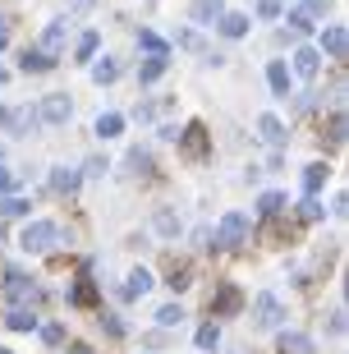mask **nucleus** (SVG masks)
<instances>
[{
	"label": "nucleus",
	"mask_w": 349,
	"mask_h": 354,
	"mask_svg": "<svg viewBox=\"0 0 349 354\" xmlns=\"http://www.w3.org/2000/svg\"><path fill=\"white\" fill-rule=\"evenodd\" d=\"M248 239V216L244 212H225L216 225V249H239Z\"/></svg>",
	"instance_id": "nucleus-1"
},
{
	"label": "nucleus",
	"mask_w": 349,
	"mask_h": 354,
	"mask_svg": "<svg viewBox=\"0 0 349 354\" xmlns=\"http://www.w3.org/2000/svg\"><path fill=\"white\" fill-rule=\"evenodd\" d=\"M5 299H10L14 308H28V304H37V299H41V290L32 286L23 272H10V276H5Z\"/></svg>",
	"instance_id": "nucleus-2"
},
{
	"label": "nucleus",
	"mask_w": 349,
	"mask_h": 354,
	"mask_svg": "<svg viewBox=\"0 0 349 354\" xmlns=\"http://www.w3.org/2000/svg\"><path fill=\"white\" fill-rule=\"evenodd\" d=\"M55 239H60V230H55L51 221H32V225L23 230V235H19V244H23L28 253H46V249L55 244Z\"/></svg>",
	"instance_id": "nucleus-3"
},
{
	"label": "nucleus",
	"mask_w": 349,
	"mask_h": 354,
	"mask_svg": "<svg viewBox=\"0 0 349 354\" xmlns=\"http://www.w3.org/2000/svg\"><path fill=\"white\" fill-rule=\"evenodd\" d=\"M65 41H69V19H51V24H46V32H41V41H37V51L51 55V60H60Z\"/></svg>",
	"instance_id": "nucleus-4"
},
{
	"label": "nucleus",
	"mask_w": 349,
	"mask_h": 354,
	"mask_svg": "<svg viewBox=\"0 0 349 354\" xmlns=\"http://www.w3.org/2000/svg\"><path fill=\"white\" fill-rule=\"evenodd\" d=\"M253 317H258L262 331H276L285 322V308H281V299H276V295H258V299H253Z\"/></svg>",
	"instance_id": "nucleus-5"
},
{
	"label": "nucleus",
	"mask_w": 349,
	"mask_h": 354,
	"mask_svg": "<svg viewBox=\"0 0 349 354\" xmlns=\"http://www.w3.org/2000/svg\"><path fill=\"white\" fill-rule=\"evenodd\" d=\"M69 115H74V102H69L65 92H51V97H41L37 120H46V124H65Z\"/></svg>",
	"instance_id": "nucleus-6"
},
{
	"label": "nucleus",
	"mask_w": 349,
	"mask_h": 354,
	"mask_svg": "<svg viewBox=\"0 0 349 354\" xmlns=\"http://www.w3.org/2000/svg\"><path fill=\"white\" fill-rule=\"evenodd\" d=\"M0 129H10V133H32V129H37V111H32V106H28V111L0 106Z\"/></svg>",
	"instance_id": "nucleus-7"
},
{
	"label": "nucleus",
	"mask_w": 349,
	"mask_h": 354,
	"mask_svg": "<svg viewBox=\"0 0 349 354\" xmlns=\"http://www.w3.org/2000/svg\"><path fill=\"white\" fill-rule=\"evenodd\" d=\"M290 60H294V74H299V79H317V69H322V55L312 51V46H299Z\"/></svg>",
	"instance_id": "nucleus-8"
},
{
	"label": "nucleus",
	"mask_w": 349,
	"mask_h": 354,
	"mask_svg": "<svg viewBox=\"0 0 349 354\" xmlns=\"http://www.w3.org/2000/svg\"><path fill=\"white\" fill-rule=\"evenodd\" d=\"M78 184H83V171H69V166H55L51 171V189L55 194H78Z\"/></svg>",
	"instance_id": "nucleus-9"
},
{
	"label": "nucleus",
	"mask_w": 349,
	"mask_h": 354,
	"mask_svg": "<svg viewBox=\"0 0 349 354\" xmlns=\"http://www.w3.org/2000/svg\"><path fill=\"white\" fill-rule=\"evenodd\" d=\"M147 290H152V272L147 267H133L129 281H124V299H142Z\"/></svg>",
	"instance_id": "nucleus-10"
},
{
	"label": "nucleus",
	"mask_w": 349,
	"mask_h": 354,
	"mask_svg": "<svg viewBox=\"0 0 349 354\" xmlns=\"http://www.w3.org/2000/svg\"><path fill=\"white\" fill-rule=\"evenodd\" d=\"M194 24H202V28H211L220 19V14H225V5H220V0H194Z\"/></svg>",
	"instance_id": "nucleus-11"
},
{
	"label": "nucleus",
	"mask_w": 349,
	"mask_h": 354,
	"mask_svg": "<svg viewBox=\"0 0 349 354\" xmlns=\"http://www.w3.org/2000/svg\"><path fill=\"white\" fill-rule=\"evenodd\" d=\"M322 51H331V55H336V60H340V55L349 51V32H345V28H340V24H331V28H326V32H322Z\"/></svg>",
	"instance_id": "nucleus-12"
},
{
	"label": "nucleus",
	"mask_w": 349,
	"mask_h": 354,
	"mask_svg": "<svg viewBox=\"0 0 349 354\" xmlns=\"http://www.w3.org/2000/svg\"><path fill=\"white\" fill-rule=\"evenodd\" d=\"M19 69H23V74H46V69H55V60H51V55H41L37 46H28L23 60H19Z\"/></svg>",
	"instance_id": "nucleus-13"
},
{
	"label": "nucleus",
	"mask_w": 349,
	"mask_h": 354,
	"mask_svg": "<svg viewBox=\"0 0 349 354\" xmlns=\"http://www.w3.org/2000/svg\"><path fill=\"white\" fill-rule=\"evenodd\" d=\"M258 133H262V143H272V147L285 143V124L276 115H258Z\"/></svg>",
	"instance_id": "nucleus-14"
},
{
	"label": "nucleus",
	"mask_w": 349,
	"mask_h": 354,
	"mask_svg": "<svg viewBox=\"0 0 349 354\" xmlns=\"http://www.w3.org/2000/svg\"><path fill=\"white\" fill-rule=\"evenodd\" d=\"M239 304H244V299H239V290H234V286H225V290L216 295V299H211V313L230 317V313H239Z\"/></svg>",
	"instance_id": "nucleus-15"
},
{
	"label": "nucleus",
	"mask_w": 349,
	"mask_h": 354,
	"mask_svg": "<svg viewBox=\"0 0 349 354\" xmlns=\"http://www.w3.org/2000/svg\"><path fill=\"white\" fill-rule=\"evenodd\" d=\"M281 354H312V336H303V331H285L281 336Z\"/></svg>",
	"instance_id": "nucleus-16"
},
{
	"label": "nucleus",
	"mask_w": 349,
	"mask_h": 354,
	"mask_svg": "<svg viewBox=\"0 0 349 354\" xmlns=\"http://www.w3.org/2000/svg\"><path fill=\"white\" fill-rule=\"evenodd\" d=\"M166 65H170L166 55H147V60L138 65V83H156L161 74H166Z\"/></svg>",
	"instance_id": "nucleus-17"
},
{
	"label": "nucleus",
	"mask_w": 349,
	"mask_h": 354,
	"mask_svg": "<svg viewBox=\"0 0 349 354\" xmlns=\"http://www.w3.org/2000/svg\"><path fill=\"white\" fill-rule=\"evenodd\" d=\"M184 147H189V157H202L207 152V129L202 124H189L184 129Z\"/></svg>",
	"instance_id": "nucleus-18"
},
{
	"label": "nucleus",
	"mask_w": 349,
	"mask_h": 354,
	"mask_svg": "<svg viewBox=\"0 0 349 354\" xmlns=\"http://www.w3.org/2000/svg\"><path fill=\"white\" fill-rule=\"evenodd\" d=\"M216 28L225 32V37H244V32H248V14H220Z\"/></svg>",
	"instance_id": "nucleus-19"
},
{
	"label": "nucleus",
	"mask_w": 349,
	"mask_h": 354,
	"mask_svg": "<svg viewBox=\"0 0 349 354\" xmlns=\"http://www.w3.org/2000/svg\"><path fill=\"white\" fill-rule=\"evenodd\" d=\"M267 83H272L276 97H285V92H290V69H285L281 60H272V65H267Z\"/></svg>",
	"instance_id": "nucleus-20"
},
{
	"label": "nucleus",
	"mask_w": 349,
	"mask_h": 354,
	"mask_svg": "<svg viewBox=\"0 0 349 354\" xmlns=\"http://www.w3.org/2000/svg\"><path fill=\"white\" fill-rule=\"evenodd\" d=\"M5 322H10L14 331H32V327H37V313H32V308H10Z\"/></svg>",
	"instance_id": "nucleus-21"
},
{
	"label": "nucleus",
	"mask_w": 349,
	"mask_h": 354,
	"mask_svg": "<svg viewBox=\"0 0 349 354\" xmlns=\"http://www.w3.org/2000/svg\"><path fill=\"white\" fill-rule=\"evenodd\" d=\"M124 171H129V175H147V171H152V157H147L142 147H133L129 157H124Z\"/></svg>",
	"instance_id": "nucleus-22"
},
{
	"label": "nucleus",
	"mask_w": 349,
	"mask_h": 354,
	"mask_svg": "<svg viewBox=\"0 0 349 354\" xmlns=\"http://www.w3.org/2000/svg\"><path fill=\"white\" fill-rule=\"evenodd\" d=\"M120 129H124V115H115V111H111V115H102V120H97V138H115Z\"/></svg>",
	"instance_id": "nucleus-23"
},
{
	"label": "nucleus",
	"mask_w": 349,
	"mask_h": 354,
	"mask_svg": "<svg viewBox=\"0 0 349 354\" xmlns=\"http://www.w3.org/2000/svg\"><path fill=\"white\" fill-rule=\"evenodd\" d=\"M92 79H97V83H115V79H120V65L111 60V55H106V60H97V69H92Z\"/></svg>",
	"instance_id": "nucleus-24"
},
{
	"label": "nucleus",
	"mask_w": 349,
	"mask_h": 354,
	"mask_svg": "<svg viewBox=\"0 0 349 354\" xmlns=\"http://www.w3.org/2000/svg\"><path fill=\"white\" fill-rule=\"evenodd\" d=\"M69 299H74V304H83V308H88V304H97V286H92L88 276H83V281H78V286H74V295H69Z\"/></svg>",
	"instance_id": "nucleus-25"
},
{
	"label": "nucleus",
	"mask_w": 349,
	"mask_h": 354,
	"mask_svg": "<svg viewBox=\"0 0 349 354\" xmlns=\"http://www.w3.org/2000/svg\"><path fill=\"white\" fill-rule=\"evenodd\" d=\"M216 345H220V327H216V322L198 327V350H216Z\"/></svg>",
	"instance_id": "nucleus-26"
},
{
	"label": "nucleus",
	"mask_w": 349,
	"mask_h": 354,
	"mask_svg": "<svg viewBox=\"0 0 349 354\" xmlns=\"http://www.w3.org/2000/svg\"><path fill=\"white\" fill-rule=\"evenodd\" d=\"M156 322H161V327H180L184 308H180V304H166V308H156Z\"/></svg>",
	"instance_id": "nucleus-27"
},
{
	"label": "nucleus",
	"mask_w": 349,
	"mask_h": 354,
	"mask_svg": "<svg viewBox=\"0 0 349 354\" xmlns=\"http://www.w3.org/2000/svg\"><path fill=\"white\" fill-rule=\"evenodd\" d=\"M138 46H142V51H147V55H166V41L156 37V32H147V28H142V32H138Z\"/></svg>",
	"instance_id": "nucleus-28"
},
{
	"label": "nucleus",
	"mask_w": 349,
	"mask_h": 354,
	"mask_svg": "<svg viewBox=\"0 0 349 354\" xmlns=\"http://www.w3.org/2000/svg\"><path fill=\"white\" fill-rule=\"evenodd\" d=\"M322 180H326V166H322V161L303 171V189H308V194H317V189H322Z\"/></svg>",
	"instance_id": "nucleus-29"
},
{
	"label": "nucleus",
	"mask_w": 349,
	"mask_h": 354,
	"mask_svg": "<svg viewBox=\"0 0 349 354\" xmlns=\"http://www.w3.org/2000/svg\"><path fill=\"white\" fill-rule=\"evenodd\" d=\"M156 230H161V235H180V216H175V212H156Z\"/></svg>",
	"instance_id": "nucleus-30"
},
{
	"label": "nucleus",
	"mask_w": 349,
	"mask_h": 354,
	"mask_svg": "<svg viewBox=\"0 0 349 354\" xmlns=\"http://www.w3.org/2000/svg\"><path fill=\"white\" fill-rule=\"evenodd\" d=\"M281 207H285L281 194H262L258 198V212H262V216H281Z\"/></svg>",
	"instance_id": "nucleus-31"
},
{
	"label": "nucleus",
	"mask_w": 349,
	"mask_h": 354,
	"mask_svg": "<svg viewBox=\"0 0 349 354\" xmlns=\"http://www.w3.org/2000/svg\"><path fill=\"white\" fill-rule=\"evenodd\" d=\"M97 46H102V37H97V32H83V37H78V60H92Z\"/></svg>",
	"instance_id": "nucleus-32"
},
{
	"label": "nucleus",
	"mask_w": 349,
	"mask_h": 354,
	"mask_svg": "<svg viewBox=\"0 0 349 354\" xmlns=\"http://www.w3.org/2000/svg\"><path fill=\"white\" fill-rule=\"evenodd\" d=\"M28 207H32L28 198H5V203H0V216H23Z\"/></svg>",
	"instance_id": "nucleus-33"
},
{
	"label": "nucleus",
	"mask_w": 349,
	"mask_h": 354,
	"mask_svg": "<svg viewBox=\"0 0 349 354\" xmlns=\"http://www.w3.org/2000/svg\"><path fill=\"white\" fill-rule=\"evenodd\" d=\"M285 24L294 28L299 37H303V32H312V19H308V14H303V10H290V19H285Z\"/></svg>",
	"instance_id": "nucleus-34"
},
{
	"label": "nucleus",
	"mask_w": 349,
	"mask_h": 354,
	"mask_svg": "<svg viewBox=\"0 0 349 354\" xmlns=\"http://www.w3.org/2000/svg\"><path fill=\"white\" fill-rule=\"evenodd\" d=\"M41 341H46V345H65V327H60V322L41 327Z\"/></svg>",
	"instance_id": "nucleus-35"
},
{
	"label": "nucleus",
	"mask_w": 349,
	"mask_h": 354,
	"mask_svg": "<svg viewBox=\"0 0 349 354\" xmlns=\"http://www.w3.org/2000/svg\"><path fill=\"white\" fill-rule=\"evenodd\" d=\"M326 10H331V0H303V14H308V19H322Z\"/></svg>",
	"instance_id": "nucleus-36"
},
{
	"label": "nucleus",
	"mask_w": 349,
	"mask_h": 354,
	"mask_svg": "<svg viewBox=\"0 0 349 354\" xmlns=\"http://www.w3.org/2000/svg\"><path fill=\"white\" fill-rule=\"evenodd\" d=\"M281 10H285V0H258V14H262V19H276Z\"/></svg>",
	"instance_id": "nucleus-37"
},
{
	"label": "nucleus",
	"mask_w": 349,
	"mask_h": 354,
	"mask_svg": "<svg viewBox=\"0 0 349 354\" xmlns=\"http://www.w3.org/2000/svg\"><path fill=\"white\" fill-rule=\"evenodd\" d=\"M331 143H345V115H331Z\"/></svg>",
	"instance_id": "nucleus-38"
},
{
	"label": "nucleus",
	"mask_w": 349,
	"mask_h": 354,
	"mask_svg": "<svg viewBox=\"0 0 349 354\" xmlns=\"http://www.w3.org/2000/svg\"><path fill=\"white\" fill-rule=\"evenodd\" d=\"M166 286H170V290H184V286H189V267H175Z\"/></svg>",
	"instance_id": "nucleus-39"
},
{
	"label": "nucleus",
	"mask_w": 349,
	"mask_h": 354,
	"mask_svg": "<svg viewBox=\"0 0 349 354\" xmlns=\"http://www.w3.org/2000/svg\"><path fill=\"white\" fill-rule=\"evenodd\" d=\"M102 327L111 331V336H124V322H120L115 313H102Z\"/></svg>",
	"instance_id": "nucleus-40"
},
{
	"label": "nucleus",
	"mask_w": 349,
	"mask_h": 354,
	"mask_svg": "<svg viewBox=\"0 0 349 354\" xmlns=\"http://www.w3.org/2000/svg\"><path fill=\"white\" fill-rule=\"evenodd\" d=\"M303 221H322V203H317V198L303 203Z\"/></svg>",
	"instance_id": "nucleus-41"
},
{
	"label": "nucleus",
	"mask_w": 349,
	"mask_h": 354,
	"mask_svg": "<svg viewBox=\"0 0 349 354\" xmlns=\"http://www.w3.org/2000/svg\"><path fill=\"white\" fill-rule=\"evenodd\" d=\"M180 46H184V51H198V46H202V37H198V32H180Z\"/></svg>",
	"instance_id": "nucleus-42"
},
{
	"label": "nucleus",
	"mask_w": 349,
	"mask_h": 354,
	"mask_svg": "<svg viewBox=\"0 0 349 354\" xmlns=\"http://www.w3.org/2000/svg\"><path fill=\"white\" fill-rule=\"evenodd\" d=\"M106 171H111V166H106L102 157H92V161H88V171H83V175H106Z\"/></svg>",
	"instance_id": "nucleus-43"
},
{
	"label": "nucleus",
	"mask_w": 349,
	"mask_h": 354,
	"mask_svg": "<svg viewBox=\"0 0 349 354\" xmlns=\"http://www.w3.org/2000/svg\"><path fill=\"white\" fill-rule=\"evenodd\" d=\"M10 184H14V175L5 171V166H0V194H5V189H10Z\"/></svg>",
	"instance_id": "nucleus-44"
},
{
	"label": "nucleus",
	"mask_w": 349,
	"mask_h": 354,
	"mask_svg": "<svg viewBox=\"0 0 349 354\" xmlns=\"http://www.w3.org/2000/svg\"><path fill=\"white\" fill-rule=\"evenodd\" d=\"M69 354H97L92 345H69Z\"/></svg>",
	"instance_id": "nucleus-45"
},
{
	"label": "nucleus",
	"mask_w": 349,
	"mask_h": 354,
	"mask_svg": "<svg viewBox=\"0 0 349 354\" xmlns=\"http://www.w3.org/2000/svg\"><path fill=\"white\" fill-rule=\"evenodd\" d=\"M5 41H10V32H5V28H0V51H5Z\"/></svg>",
	"instance_id": "nucleus-46"
},
{
	"label": "nucleus",
	"mask_w": 349,
	"mask_h": 354,
	"mask_svg": "<svg viewBox=\"0 0 349 354\" xmlns=\"http://www.w3.org/2000/svg\"><path fill=\"white\" fill-rule=\"evenodd\" d=\"M0 354H14V350H0Z\"/></svg>",
	"instance_id": "nucleus-47"
}]
</instances>
